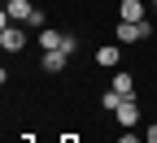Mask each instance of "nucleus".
<instances>
[{
  "mask_svg": "<svg viewBox=\"0 0 157 143\" xmlns=\"http://www.w3.org/2000/svg\"><path fill=\"white\" fill-rule=\"evenodd\" d=\"M61 143H78V139H74V134H61Z\"/></svg>",
  "mask_w": 157,
  "mask_h": 143,
  "instance_id": "obj_13",
  "label": "nucleus"
},
{
  "mask_svg": "<svg viewBox=\"0 0 157 143\" xmlns=\"http://www.w3.org/2000/svg\"><path fill=\"white\" fill-rule=\"evenodd\" d=\"M96 65H105V70H118V65H122V44H105L101 52H96Z\"/></svg>",
  "mask_w": 157,
  "mask_h": 143,
  "instance_id": "obj_6",
  "label": "nucleus"
},
{
  "mask_svg": "<svg viewBox=\"0 0 157 143\" xmlns=\"http://www.w3.org/2000/svg\"><path fill=\"white\" fill-rule=\"evenodd\" d=\"M61 52H70V56L78 52V35H66V44H61Z\"/></svg>",
  "mask_w": 157,
  "mask_h": 143,
  "instance_id": "obj_10",
  "label": "nucleus"
},
{
  "mask_svg": "<svg viewBox=\"0 0 157 143\" xmlns=\"http://www.w3.org/2000/svg\"><path fill=\"white\" fill-rule=\"evenodd\" d=\"M144 143H157V126H148V134H144Z\"/></svg>",
  "mask_w": 157,
  "mask_h": 143,
  "instance_id": "obj_12",
  "label": "nucleus"
},
{
  "mask_svg": "<svg viewBox=\"0 0 157 143\" xmlns=\"http://www.w3.org/2000/svg\"><path fill=\"white\" fill-rule=\"evenodd\" d=\"M61 44H66V30H44V35H39V48H44V52H57Z\"/></svg>",
  "mask_w": 157,
  "mask_h": 143,
  "instance_id": "obj_9",
  "label": "nucleus"
},
{
  "mask_svg": "<svg viewBox=\"0 0 157 143\" xmlns=\"http://www.w3.org/2000/svg\"><path fill=\"white\" fill-rule=\"evenodd\" d=\"M113 91L122 95V100H131V95H135V78H131L127 70H113Z\"/></svg>",
  "mask_w": 157,
  "mask_h": 143,
  "instance_id": "obj_8",
  "label": "nucleus"
},
{
  "mask_svg": "<svg viewBox=\"0 0 157 143\" xmlns=\"http://www.w3.org/2000/svg\"><path fill=\"white\" fill-rule=\"evenodd\" d=\"M118 17H122V22H148V13H144V0H122Z\"/></svg>",
  "mask_w": 157,
  "mask_h": 143,
  "instance_id": "obj_7",
  "label": "nucleus"
},
{
  "mask_svg": "<svg viewBox=\"0 0 157 143\" xmlns=\"http://www.w3.org/2000/svg\"><path fill=\"white\" fill-rule=\"evenodd\" d=\"M113 121H118L122 130H135V126H140V104H135V95H131V100H122V104L113 109Z\"/></svg>",
  "mask_w": 157,
  "mask_h": 143,
  "instance_id": "obj_4",
  "label": "nucleus"
},
{
  "mask_svg": "<svg viewBox=\"0 0 157 143\" xmlns=\"http://www.w3.org/2000/svg\"><path fill=\"white\" fill-rule=\"evenodd\" d=\"M66 65H70V52H61V48H57V52H44V61H39L44 74H61Z\"/></svg>",
  "mask_w": 157,
  "mask_h": 143,
  "instance_id": "obj_5",
  "label": "nucleus"
},
{
  "mask_svg": "<svg viewBox=\"0 0 157 143\" xmlns=\"http://www.w3.org/2000/svg\"><path fill=\"white\" fill-rule=\"evenodd\" d=\"M153 22H157V5H153Z\"/></svg>",
  "mask_w": 157,
  "mask_h": 143,
  "instance_id": "obj_14",
  "label": "nucleus"
},
{
  "mask_svg": "<svg viewBox=\"0 0 157 143\" xmlns=\"http://www.w3.org/2000/svg\"><path fill=\"white\" fill-rule=\"evenodd\" d=\"M0 48H5V52H22V48H26L22 22H0Z\"/></svg>",
  "mask_w": 157,
  "mask_h": 143,
  "instance_id": "obj_2",
  "label": "nucleus"
},
{
  "mask_svg": "<svg viewBox=\"0 0 157 143\" xmlns=\"http://www.w3.org/2000/svg\"><path fill=\"white\" fill-rule=\"evenodd\" d=\"M153 26L148 22H122L118 17V26H113V44H140V39H148Z\"/></svg>",
  "mask_w": 157,
  "mask_h": 143,
  "instance_id": "obj_1",
  "label": "nucleus"
},
{
  "mask_svg": "<svg viewBox=\"0 0 157 143\" xmlns=\"http://www.w3.org/2000/svg\"><path fill=\"white\" fill-rule=\"evenodd\" d=\"M31 17H35V5H31V0H5V13H0V22H31Z\"/></svg>",
  "mask_w": 157,
  "mask_h": 143,
  "instance_id": "obj_3",
  "label": "nucleus"
},
{
  "mask_svg": "<svg viewBox=\"0 0 157 143\" xmlns=\"http://www.w3.org/2000/svg\"><path fill=\"white\" fill-rule=\"evenodd\" d=\"M118 143H144V139H135V134H131V130H127V134H122V139H118Z\"/></svg>",
  "mask_w": 157,
  "mask_h": 143,
  "instance_id": "obj_11",
  "label": "nucleus"
}]
</instances>
